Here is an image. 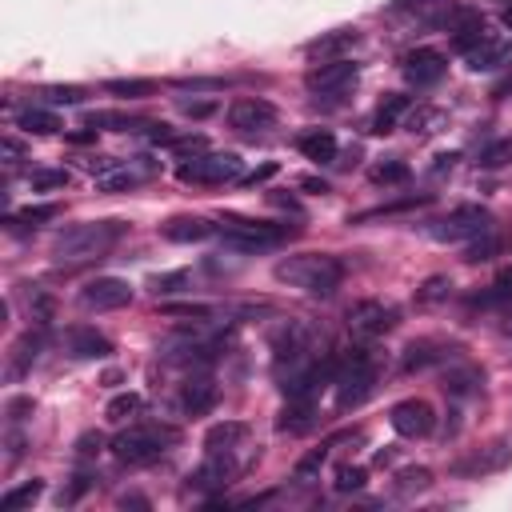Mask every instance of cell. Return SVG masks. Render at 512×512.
Returning a JSON list of instances; mask_svg holds the SVG:
<instances>
[{
	"label": "cell",
	"instance_id": "obj_1",
	"mask_svg": "<svg viewBox=\"0 0 512 512\" xmlns=\"http://www.w3.org/2000/svg\"><path fill=\"white\" fill-rule=\"evenodd\" d=\"M128 232L124 220H88V224H76L68 232L56 236L52 244V256L60 264H84V260H100L108 248L120 244V236Z\"/></svg>",
	"mask_w": 512,
	"mask_h": 512
},
{
	"label": "cell",
	"instance_id": "obj_2",
	"mask_svg": "<svg viewBox=\"0 0 512 512\" xmlns=\"http://www.w3.org/2000/svg\"><path fill=\"white\" fill-rule=\"evenodd\" d=\"M276 280L304 288L308 296H332L344 280V264L328 252H296V256H284L276 264Z\"/></svg>",
	"mask_w": 512,
	"mask_h": 512
},
{
	"label": "cell",
	"instance_id": "obj_3",
	"mask_svg": "<svg viewBox=\"0 0 512 512\" xmlns=\"http://www.w3.org/2000/svg\"><path fill=\"white\" fill-rule=\"evenodd\" d=\"M332 384H336V404L340 408H356L372 392V384H376V360H372V352L368 348H352V352L336 356Z\"/></svg>",
	"mask_w": 512,
	"mask_h": 512
},
{
	"label": "cell",
	"instance_id": "obj_4",
	"mask_svg": "<svg viewBox=\"0 0 512 512\" xmlns=\"http://www.w3.org/2000/svg\"><path fill=\"white\" fill-rule=\"evenodd\" d=\"M176 440V428L172 424H136V428H124L116 440H112V456L120 464H152L164 456V448Z\"/></svg>",
	"mask_w": 512,
	"mask_h": 512
},
{
	"label": "cell",
	"instance_id": "obj_5",
	"mask_svg": "<svg viewBox=\"0 0 512 512\" xmlns=\"http://www.w3.org/2000/svg\"><path fill=\"white\" fill-rule=\"evenodd\" d=\"M220 232L232 248L240 252H260V248H276L292 236L288 224H268V220H244V216H224L220 220Z\"/></svg>",
	"mask_w": 512,
	"mask_h": 512
},
{
	"label": "cell",
	"instance_id": "obj_6",
	"mask_svg": "<svg viewBox=\"0 0 512 512\" xmlns=\"http://www.w3.org/2000/svg\"><path fill=\"white\" fill-rule=\"evenodd\" d=\"M180 184H224V180H240V156L236 152H196L192 160H184L176 168Z\"/></svg>",
	"mask_w": 512,
	"mask_h": 512
},
{
	"label": "cell",
	"instance_id": "obj_7",
	"mask_svg": "<svg viewBox=\"0 0 512 512\" xmlns=\"http://www.w3.org/2000/svg\"><path fill=\"white\" fill-rule=\"evenodd\" d=\"M436 240H448V244H456V240H476V236H484V232H492V212L488 208H480V204H460V208H452L448 216H440L432 228H428Z\"/></svg>",
	"mask_w": 512,
	"mask_h": 512
},
{
	"label": "cell",
	"instance_id": "obj_8",
	"mask_svg": "<svg viewBox=\"0 0 512 512\" xmlns=\"http://www.w3.org/2000/svg\"><path fill=\"white\" fill-rule=\"evenodd\" d=\"M396 320H400V312L392 304H384V300H356L348 308V332L360 336V340H372V336L392 332Z\"/></svg>",
	"mask_w": 512,
	"mask_h": 512
},
{
	"label": "cell",
	"instance_id": "obj_9",
	"mask_svg": "<svg viewBox=\"0 0 512 512\" xmlns=\"http://www.w3.org/2000/svg\"><path fill=\"white\" fill-rule=\"evenodd\" d=\"M356 76H360V68L352 64V60H320L308 76H304V84H308V92H320V96H340L344 88H352L356 84Z\"/></svg>",
	"mask_w": 512,
	"mask_h": 512
},
{
	"label": "cell",
	"instance_id": "obj_10",
	"mask_svg": "<svg viewBox=\"0 0 512 512\" xmlns=\"http://www.w3.org/2000/svg\"><path fill=\"white\" fill-rule=\"evenodd\" d=\"M80 304L84 308H96V312H112V308H124L132 304V284L120 280V276H96L80 288Z\"/></svg>",
	"mask_w": 512,
	"mask_h": 512
},
{
	"label": "cell",
	"instance_id": "obj_11",
	"mask_svg": "<svg viewBox=\"0 0 512 512\" xmlns=\"http://www.w3.org/2000/svg\"><path fill=\"white\" fill-rule=\"evenodd\" d=\"M388 420H392V428L400 432V436H408V440H416V436H428L432 432V424H436V412H432V404L428 400H400V404H392V412H388Z\"/></svg>",
	"mask_w": 512,
	"mask_h": 512
},
{
	"label": "cell",
	"instance_id": "obj_12",
	"mask_svg": "<svg viewBox=\"0 0 512 512\" xmlns=\"http://www.w3.org/2000/svg\"><path fill=\"white\" fill-rule=\"evenodd\" d=\"M228 124L240 132H264L276 124V108L264 96H240L228 104Z\"/></svg>",
	"mask_w": 512,
	"mask_h": 512
},
{
	"label": "cell",
	"instance_id": "obj_13",
	"mask_svg": "<svg viewBox=\"0 0 512 512\" xmlns=\"http://www.w3.org/2000/svg\"><path fill=\"white\" fill-rule=\"evenodd\" d=\"M400 72H404L416 88H428V84H436V80L448 72V60H444V52H436V48H412V52L400 60Z\"/></svg>",
	"mask_w": 512,
	"mask_h": 512
},
{
	"label": "cell",
	"instance_id": "obj_14",
	"mask_svg": "<svg viewBox=\"0 0 512 512\" xmlns=\"http://www.w3.org/2000/svg\"><path fill=\"white\" fill-rule=\"evenodd\" d=\"M508 464H512V444H508V440H496V444H488V448H480V452L456 460L452 472H456V476H484V472H500V468H508Z\"/></svg>",
	"mask_w": 512,
	"mask_h": 512
},
{
	"label": "cell",
	"instance_id": "obj_15",
	"mask_svg": "<svg viewBox=\"0 0 512 512\" xmlns=\"http://www.w3.org/2000/svg\"><path fill=\"white\" fill-rule=\"evenodd\" d=\"M464 60H468L472 72H496V68H508V64H512V44H508L504 36H492V32H488L476 48L464 52Z\"/></svg>",
	"mask_w": 512,
	"mask_h": 512
},
{
	"label": "cell",
	"instance_id": "obj_16",
	"mask_svg": "<svg viewBox=\"0 0 512 512\" xmlns=\"http://www.w3.org/2000/svg\"><path fill=\"white\" fill-rule=\"evenodd\" d=\"M232 476H236L232 456H224V452H208V460L188 476V488H196V492H212V488H224Z\"/></svg>",
	"mask_w": 512,
	"mask_h": 512
},
{
	"label": "cell",
	"instance_id": "obj_17",
	"mask_svg": "<svg viewBox=\"0 0 512 512\" xmlns=\"http://www.w3.org/2000/svg\"><path fill=\"white\" fill-rule=\"evenodd\" d=\"M212 232H216V224L204 216H172L160 224V236L172 244H196V240H208Z\"/></svg>",
	"mask_w": 512,
	"mask_h": 512
},
{
	"label": "cell",
	"instance_id": "obj_18",
	"mask_svg": "<svg viewBox=\"0 0 512 512\" xmlns=\"http://www.w3.org/2000/svg\"><path fill=\"white\" fill-rule=\"evenodd\" d=\"M356 40H360L356 28H336V32H324V36L308 40L304 52H308V56H320V60H340L348 48H356Z\"/></svg>",
	"mask_w": 512,
	"mask_h": 512
},
{
	"label": "cell",
	"instance_id": "obj_19",
	"mask_svg": "<svg viewBox=\"0 0 512 512\" xmlns=\"http://www.w3.org/2000/svg\"><path fill=\"white\" fill-rule=\"evenodd\" d=\"M68 352L80 360H104V356H112V340L100 336L96 328L80 324V328H68Z\"/></svg>",
	"mask_w": 512,
	"mask_h": 512
},
{
	"label": "cell",
	"instance_id": "obj_20",
	"mask_svg": "<svg viewBox=\"0 0 512 512\" xmlns=\"http://www.w3.org/2000/svg\"><path fill=\"white\" fill-rule=\"evenodd\" d=\"M312 424H316V404H312V396H288V404L280 408L276 428L300 436V432H308Z\"/></svg>",
	"mask_w": 512,
	"mask_h": 512
},
{
	"label": "cell",
	"instance_id": "obj_21",
	"mask_svg": "<svg viewBox=\"0 0 512 512\" xmlns=\"http://www.w3.org/2000/svg\"><path fill=\"white\" fill-rule=\"evenodd\" d=\"M244 440H248V424H240V420H220V424H212L204 432V448L208 452H224V456H232Z\"/></svg>",
	"mask_w": 512,
	"mask_h": 512
},
{
	"label": "cell",
	"instance_id": "obj_22",
	"mask_svg": "<svg viewBox=\"0 0 512 512\" xmlns=\"http://www.w3.org/2000/svg\"><path fill=\"white\" fill-rule=\"evenodd\" d=\"M212 404H216V384H212L208 376H192V380L184 384V392H180V408H184L188 416H204Z\"/></svg>",
	"mask_w": 512,
	"mask_h": 512
},
{
	"label": "cell",
	"instance_id": "obj_23",
	"mask_svg": "<svg viewBox=\"0 0 512 512\" xmlns=\"http://www.w3.org/2000/svg\"><path fill=\"white\" fill-rule=\"evenodd\" d=\"M412 112V100L408 96H384L380 104H376V112H372V132H392V128H400V120Z\"/></svg>",
	"mask_w": 512,
	"mask_h": 512
},
{
	"label": "cell",
	"instance_id": "obj_24",
	"mask_svg": "<svg viewBox=\"0 0 512 512\" xmlns=\"http://www.w3.org/2000/svg\"><path fill=\"white\" fill-rule=\"evenodd\" d=\"M296 148H300L308 160H316V164L336 160V136H332L328 128H308V132H300Z\"/></svg>",
	"mask_w": 512,
	"mask_h": 512
},
{
	"label": "cell",
	"instance_id": "obj_25",
	"mask_svg": "<svg viewBox=\"0 0 512 512\" xmlns=\"http://www.w3.org/2000/svg\"><path fill=\"white\" fill-rule=\"evenodd\" d=\"M16 128H24L28 136H56L60 132V116L48 108H24L16 116Z\"/></svg>",
	"mask_w": 512,
	"mask_h": 512
},
{
	"label": "cell",
	"instance_id": "obj_26",
	"mask_svg": "<svg viewBox=\"0 0 512 512\" xmlns=\"http://www.w3.org/2000/svg\"><path fill=\"white\" fill-rule=\"evenodd\" d=\"M440 360H444V344H436V340H412L404 348V368L408 372L428 368V364H440Z\"/></svg>",
	"mask_w": 512,
	"mask_h": 512
},
{
	"label": "cell",
	"instance_id": "obj_27",
	"mask_svg": "<svg viewBox=\"0 0 512 512\" xmlns=\"http://www.w3.org/2000/svg\"><path fill=\"white\" fill-rule=\"evenodd\" d=\"M40 492H44V480H24V484H16V488H8V492L0 496V512L32 508V504L40 500Z\"/></svg>",
	"mask_w": 512,
	"mask_h": 512
},
{
	"label": "cell",
	"instance_id": "obj_28",
	"mask_svg": "<svg viewBox=\"0 0 512 512\" xmlns=\"http://www.w3.org/2000/svg\"><path fill=\"white\" fill-rule=\"evenodd\" d=\"M504 236H496V232H484V236H476V240H468V248H464V260L468 264H480V260H496L500 252H504Z\"/></svg>",
	"mask_w": 512,
	"mask_h": 512
},
{
	"label": "cell",
	"instance_id": "obj_29",
	"mask_svg": "<svg viewBox=\"0 0 512 512\" xmlns=\"http://www.w3.org/2000/svg\"><path fill=\"white\" fill-rule=\"evenodd\" d=\"M140 404H144V400H140L136 392H120V396H112V400H108L104 416H108L112 424H128V420L140 412Z\"/></svg>",
	"mask_w": 512,
	"mask_h": 512
},
{
	"label": "cell",
	"instance_id": "obj_30",
	"mask_svg": "<svg viewBox=\"0 0 512 512\" xmlns=\"http://www.w3.org/2000/svg\"><path fill=\"white\" fill-rule=\"evenodd\" d=\"M324 460H328V444H320V448H312V452H304V456L296 460V468H292V476H296L300 484H312V480L320 476V468H324Z\"/></svg>",
	"mask_w": 512,
	"mask_h": 512
},
{
	"label": "cell",
	"instance_id": "obj_31",
	"mask_svg": "<svg viewBox=\"0 0 512 512\" xmlns=\"http://www.w3.org/2000/svg\"><path fill=\"white\" fill-rule=\"evenodd\" d=\"M428 484H432V472H428V468H400V472H396V480H392V488H396L400 496L424 492Z\"/></svg>",
	"mask_w": 512,
	"mask_h": 512
},
{
	"label": "cell",
	"instance_id": "obj_32",
	"mask_svg": "<svg viewBox=\"0 0 512 512\" xmlns=\"http://www.w3.org/2000/svg\"><path fill=\"white\" fill-rule=\"evenodd\" d=\"M440 124H444V112H436V108H412V112L404 116V128H408V132H420V136L436 132Z\"/></svg>",
	"mask_w": 512,
	"mask_h": 512
},
{
	"label": "cell",
	"instance_id": "obj_33",
	"mask_svg": "<svg viewBox=\"0 0 512 512\" xmlns=\"http://www.w3.org/2000/svg\"><path fill=\"white\" fill-rule=\"evenodd\" d=\"M104 92L108 96H120V100H136V96L156 92V80H108Z\"/></svg>",
	"mask_w": 512,
	"mask_h": 512
},
{
	"label": "cell",
	"instance_id": "obj_34",
	"mask_svg": "<svg viewBox=\"0 0 512 512\" xmlns=\"http://www.w3.org/2000/svg\"><path fill=\"white\" fill-rule=\"evenodd\" d=\"M448 292H452V280L448 276H428L420 288H416V304H440V300H448Z\"/></svg>",
	"mask_w": 512,
	"mask_h": 512
},
{
	"label": "cell",
	"instance_id": "obj_35",
	"mask_svg": "<svg viewBox=\"0 0 512 512\" xmlns=\"http://www.w3.org/2000/svg\"><path fill=\"white\" fill-rule=\"evenodd\" d=\"M40 344H44V336H40V332H28V336H24V340L12 348V352H16V356H12V372H24V368L36 360Z\"/></svg>",
	"mask_w": 512,
	"mask_h": 512
},
{
	"label": "cell",
	"instance_id": "obj_36",
	"mask_svg": "<svg viewBox=\"0 0 512 512\" xmlns=\"http://www.w3.org/2000/svg\"><path fill=\"white\" fill-rule=\"evenodd\" d=\"M504 164H512V136H504L480 152V168H504Z\"/></svg>",
	"mask_w": 512,
	"mask_h": 512
},
{
	"label": "cell",
	"instance_id": "obj_37",
	"mask_svg": "<svg viewBox=\"0 0 512 512\" xmlns=\"http://www.w3.org/2000/svg\"><path fill=\"white\" fill-rule=\"evenodd\" d=\"M40 96H44L48 104H80L88 92H84L80 84H52V88H44Z\"/></svg>",
	"mask_w": 512,
	"mask_h": 512
},
{
	"label": "cell",
	"instance_id": "obj_38",
	"mask_svg": "<svg viewBox=\"0 0 512 512\" xmlns=\"http://www.w3.org/2000/svg\"><path fill=\"white\" fill-rule=\"evenodd\" d=\"M68 180H72V176H68L64 168H36V172H28V184L40 188V192H44V188H64Z\"/></svg>",
	"mask_w": 512,
	"mask_h": 512
},
{
	"label": "cell",
	"instance_id": "obj_39",
	"mask_svg": "<svg viewBox=\"0 0 512 512\" xmlns=\"http://www.w3.org/2000/svg\"><path fill=\"white\" fill-rule=\"evenodd\" d=\"M372 180H376V184H404V180H408V164H400V160H384V164L372 168Z\"/></svg>",
	"mask_w": 512,
	"mask_h": 512
},
{
	"label": "cell",
	"instance_id": "obj_40",
	"mask_svg": "<svg viewBox=\"0 0 512 512\" xmlns=\"http://www.w3.org/2000/svg\"><path fill=\"white\" fill-rule=\"evenodd\" d=\"M136 180H140V176H136L132 168H112V172L100 176V188H104V192H120V188H132Z\"/></svg>",
	"mask_w": 512,
	"mask_h": 512
},
{
	"label": "cell",
	"instance_id": "obj_41",
	"mask_svg": "<svg viewBox=\"0 0 512 512\" xmlns=\"http://www.w3.org/2000/svg\"><path fill=\"white\" fill-rule=\"evenodd\" d=\"M56 216H60V204H28V208H20L16 220H24V224H44V220H56Z\"/></svg>",
	"mask_w": 512,
	"mask_h": 512
},
{
	"label": "cell",
	"instance_id": "obj_42",
	"mask_svg": "<svg viewBox=\"0 0 512 512\" xmlns=\"http://www.w3.org/2000/svg\"><path fill=\"white\" fill-rule=\"evenodd\" d=\"M336 488H340V492H356V488H364V468H356V464L336 468Z\"/></svg>",
	"mask_w": 512,
	"mask_h": 512
},
{
	"label": "cell",
	"instance_id": "obj_43",
	"mask_svg": "<svg viewBox=\"0 0 512 512\" xmlns=\"http://www.w3.org/2000/svg\"><path fill=\"white\" fill-rule=\"evenodd\" d=\"M180 284H188V276H184V272H168V276H152V280H148V288H152L156 296H160V292L168 296V292H176Z\"/></svg>",
	"mask_w": 512,
	"mask_h": 512
},
{
	"label": "cell",
	"instance_id": "obj_44",
	"mask_svg": "<svg viewBox=\"0 0 512 512\" xmlns=\"http://www.w3.org/2000/svg\"><path fill=\"white\" fill-rule=\"evenodd\" d=\"M100 448H104V436H100V432H84V436L76 440V456H80V460L100 456Z\"/></svg>",
	"mask_w": 512,
	"mask_h": 512
},
{
	"label": "cell",
	"instance_id": "obj_45",
	"mask_svg": "<svg viewBox=\"0 0 512 512\" xmlns=\"http://www.w3.org/2000/svg\"><path fill=\"white\" fill-rule=\"evenodd\" d=\"M0 156H4V168H16V164L24 160V148H20V140H16V136H4V144H0Z\"/></svg>",
	"mask_w": 512,
	"mask_h": 512
},
{
	"label": "cell",
	"instance_id": "obj_46",
	"mask_svg": "<svg viewBox=\"0 0 512 512\" xmlns=\"http://www.w3.org/2000/svg\"><path fill=\"white\" fill-rule=\"evenodd\" d=\"M172 152L176 156H196V152H204V136H176Z\"/></svg>",
	"mask_w": 512,
	"mask_h": 512
},
{
	"label": "cell",
	"instance_id": "obj_47",
	"mask_svg": "<svg viewBox=\"0 0 512 512\" xmlns=\"http://www.w3.org/2000/svg\"><path fill=\"white\" fill-rule=\"evenodd\" d=\"M476 380H480V372H452V376H448V384H444V388H448V392H456V396H460V392H468V388H472V384H476Z\"/></svg>",
	"mask_w": 512,
	"mask_h": 512
},
{
	"label": "cell",
	"instance_id": "obj_48",
	"mask_svg": "<svg viewBox=\"0 0 512 512\" xmlns=\"http://www.w3.org/2000/svg\"><path fill=\"white\" fill-rule=\"evenodd\" d=\"M508 92H512V72H508L504 80H496V84H492V100H504Z\"/></svg>",
	"mask_w": 512,
	"mask_h": 512
},
{
	"label": "cell",
	"instance_id": "obj_49",
	"mask_svg": "<svg viewBox=\"0 0 512 512\" xmlns=\"http://www.w3.org/2000/svg\"><path fill=\"white\" fill-rule=\"evenodd\" d=\"M212 108H216V104H208V100H196V104H184V112H188V116H208Z\"/></svg>",
	"mask_w": 512,
	"mask_h": 512
},
{
	"label": "cell",
	"instance_id": "obj_50",
	"mask_svg": "<svg viewBox=\"0 0 512 512\" xmlns=\"http://www.w3.org/2000/svg\"><path fill=\"white\" fill-rule=\"evenodd\" d=\"M300 188H308V192H328V184H324V180H316V176H304V180H300Z\"/></svg>",
	"mask_w": 512,
	"mask_h": 512
},
{
	"label": "cell",
	"instance_id": "obj_51",
	"mask_svg": "<svg viewBox=\"0 0 512 512\" xmlns=\"http://www.w3.org/2000/svg\"><path fill=\"white\" fill-rule=\"evenodd\" d=\"M452 160H456V152H448V156H436V164H432V168H436V172H444V168H452Z\"/></svg>",
	"mask_w": 512,
	"mask_h": 512
},
{
	"label": "cell",
	"instance_id": "obj_52",
	"mask_svg": "<svg viewBox=\"0 0 512 512\" xmlns=\"http://www.w3.org/2000/svg\"><path fill=\"white\" fill-rule=\"evenodd\" d=\"M68 140H76V144H88V140H96V128H92V132H72Z\"/></svg>",
	"mask_w": 512,
	"mask_h": 512
},
{
	"label": "cell",
	"instance_id": "obj_53",
	"mask_svg": "<svg viewBox=\"0 0 512 512\" xmlns=\"http://www.w3.org/2000/svg\"><path fill=\"white\" fill-rule=\"evenodd\" d=\"M504 24H508V28H512V4H508V8H504Z\"/></svg>",
	"mask_w": 512,
	"mask_h": 512
},
{
	"label": "cell",
	"instance_id": "obj_54",
	"mask_svg": "<svg viewBox=\"0 0 512 512\" xmlns=\"http://www.w3.org/2000/svg\"><path fill=\"white\" fill-rule=\"evenodd\" d=\"M504 332H508V336H512V312H508V320H504Z\"/></svg>",
	"mask_w": 512,
	"mask_h": 512
}]
</instances>
